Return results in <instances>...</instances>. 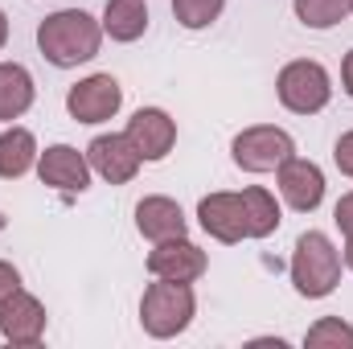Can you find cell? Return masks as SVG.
I'll return each instance as SVG.
<instances>
[{
  "label": "cell",
  "mask_w": 353,
  "mask_h": 349,
  "mask_svg": "<svg viewBox=\"0 0 353 349\" xmlns=\"http://www.w3.org/2000/svg\"><path fill=\"white\" fill-rule=\"evenodd\" d=\"M243 206H247V235L251 239H267L279 230V201L275 193H267L263 185L243 189Z\"/></svg>",
  "instance_id": "ac0fdd59"
},
{
  "label": "cell",
  "mask_w": 353,
  "mask_h": 349,
  "mask_svg": "<svg viewBox=\"0 0 353 349\" xmlns=\"http://www.w3.org/2000/svg\"><path fill=\"white\" fill-rule=\"evenodd\" d=\"M230 157L243 173H275L288 157H296V140L275 123H255L234 136Z\"/></svg>",
  "instance_id": "5b68a950"
},
{
  "label": "cell",
  "mask_w": 353,
  "mask_h": 349,
  "mask_svg": "<svg viewBox=\"0 0 353 349\" xmlns=\"http://www.w3.org/2000/svg\"><path fill=\"white\" fill-rule=\"evenodd\" d=\"M33 74L21 66V62H0V119H21L29 107H33Z\"/></svg>",
  "instance_id": "9a60e30c"
},
{
  "label": "cell",
  "mask_w": 353,
  "mask_h": 349,
  "mask_svg": "<svg viewBox=\"0 0 353 349\" xmlns=\"http://www.w3.org/2000/svg\"><path fill=\"white\" fill-rule=\"evenodd\" d=\"M37 165V140L29 128H4L0 132V177L17 181Z\"/></svg>",
  "instance_id": "e0dca14e"
},
{
  "label": "cell",
  "mask_w": 353,
  "mask_h": 349,
  "mask_svg": "<svg viewBox=\"0 0 353 349\" xmlns=\"http://www.w3.org/2000/svg\"><path fill=\"white\" fill-rule=\"evenodd\" d=\"M17 288H21V271H17L12 263L0 259V304H4V300H8V296L17 292Z\"/></svg>",
  "instance_id": "cb8c5ba5"
},
{
  "label": "cell",
  "mask_w": 353,
  "mask_h": 349,
  "mask_svg": "<svg viewBox=\"0 0 353 349\" xmlns=\"http://www.w3.org/2000/svg\"><path fill=\"white\" fill-rule=\"evenodd\" d=\"M193 312H197V296L189 283H176V279H157L144 288V300H140V325L148 337L157 341H169L176 333H185L193 325Z\"/></svg>",
  "instance_id": "3957f363"
},
{
  "label": "cell",
  "mask_w": 353,
  "mask_h": 349,
  "mask_svg": "<svg viewBox=\"0 0 353 349\" xmlns=\"http://www.w3.org/2000/svg\"><path fill=\"white\" fill-rule=\"evenodd\" d=\"M4 226H8V218H4V214H0V230H4Z\"/></svg>",
  "instance_id": "83f0119b"
},
{
  "label": "cell",
  "mask_w": 353,
  "mask_h": 349,
  "mask_svg": "<svg viewBox=\"0 0 353 349\" xmlns=\"http://www.w3.org/2000/svg\"><path fill=\"white\" fill-rule=\"evenodd\" d=\"M296 8V21L308 25V29H333L350 17L353 0H292Z\"/></svg>",
  "instance_id": "d6986e66"
},
{
  "label": "cell",
  "mask_w": 353,
  "mask_h": 349,
  "mask_svg": "<svg viewBox=\"0 0 353 349\" xmlns=\"http://www.w3.org/2000/svg\"><path fill=\"white\" fill-rule=\"evenodd\" d=\"M87 161L90 169L103 177L107 185H128L132 177L140 173V152L132 148V140L123 132H111V136H94L87 144Z\"/></svg>",
  "instance_id": "8fae6325"
},
{
  "label": "cell",
  "mask_w": 353,
  "mask_h": 349,
  "mask_svg": "<svg viewBox=\"0 0 353 349\" xmlns=\"http://www.w3.org/2000/svg\"><path fill=\"white\" fill-rule=\"evenodd\" d=\"M123 136L132 140V148L140 152V161H165L176 144V119L169 111H161V107H140L128 119Z\"/></svg>",
  "instance_id": "52a82bcc"
},
{
  "label": "cell",
  "mask_w": 353,
  "mask_h": 349,
  "mask_svg": "<svg viewBox=\"0 0 353 349\" xmlns=\"http://www.w3.org/2000/svg\"><path fill=\"white\" fill-rule=\"evenodd\" d=\"M341 263L353 271V239H345V251H341Z\"/></svg>",
  "instance_id": "484cf974"
},
{
  "label": "cell",
  "mask_w": 353,
  "mask_h": 349,
  "mask_svg": "<svg viewBox=\"0 0 353 349\" xmlns=\"http://www.w3.org/2000/svg\"><path fill=\"white\" fill-rule=\"evenodd\" d=\"M0 333H4V341H12V346H37V341L46 337V304H41L33 292L17 288V292L0 304Z\"/></svg>",
  "instance_id": "30bf717a"
},
{
  "label": "cell",
  "mask_w": 353,
  "mask_h": 349,
  "mask_svg": "<svg viewBox=\"0 0 353 349\" xmlns=\"http://www.w3.org/2000/svg\"><path fill=\"white\" fill-rule=\"evenodd\" d=\"M275 94L279 103L292 111V115H316L329 107L333 99V83H329V70L312 58H296L279 70L275 79Z\"/></svg>",
  "instance_id": "277c9868"
},
{
  "label": "cell",
  "mask_w": 353,
  "mask_h": 349,
  "mask_svg": "<svg viewBox=\"0 0 353 349\" xmlns=\"http://www.w3.org/2000/svg\"><path fill=\"white\" fill-rule=\"evenodd\" d=\"M123 107V87L111 74H90L66 90V111L74 123H107Z\"/></svg>",
  "instance_id": "8992f818"
},
{
  "label": "cell",
  "mask_w": 353,
  "mask_h": 349,
  "mask_svg": "<svg viewBox=\"0 0 353 349\" xmlns=\"http://www.w3.org/2000/svg\"><path fill=\"white\" fill-rule=\"evenodd\" d=\"M4 41H8V17H4V8H0V50H4Z\"/></svg>",
  "instance_id": "4316f807"
},
{
  "label": "cell",
  "mask_w": 353,
  "mask_h": 349,
  "mask_svg": "<svg viewBox=\"0 0 353 349\" xmlns=\"http://www.w3.org/2000/svg\"><path fill=\"white\" fill-rule=\"evenodd\" d=\"M333 161H337V169L353 181V132H345V136L333 144Z\"/></svg>",
  "instance_id": "7402d4cb"
},
{
  "label": "cell",
  "mask_w": 353,
  "mask_h": 349,
  "mask_svg": "<svg viewBox=\"0 0 353 349\" xmlns=\"http://www.w3.org/2000/svg\"><path fill=\"white\" fill-rule=\"evenodd\" d=\"M275 181H279L283 201L292 210H300V214H312L325 201V173H321V165H312L304 157H288L275 169Z\"/></svg>",
  "instance_id": "7c38bea8"
},
{
  "label": "cell",
  "mask_w": 353,
  "mask_h": 349,
  "mask_svg": "<svg viewBox=\"0 0 353 349\" xmlns=\"http://www.w3.org/2000/svg\"><path fill=\"white\" fill-rule=\"evenodd\" d=\"M205 251L197 247V243H189L185 235L181 239H165V243H157V251H148V271L157 275V279H176V283H193V279H201L205 275Z\"/></svg>",
  "instance_id": "4fadbf2b"
},
{
  "label": "cell",
  "mask_w": 353,
  "mask_h": 349,
  "mask_svg": "<svg viewBox=\"0 0 353 349\" xmlns=\"http://www.w3.org/2000/svg\"><path fill=\"white\" fill-rule=\"evenodd\" d=\"M333 222L341 226L345 239H353V189L350 193H341V201H337V210H333Z\"/></svg>",
  "instance_id": "603a6c76"
},
{
  "label": "cell",
  "mask_w": 353,
  "mask_h": 349,
  "mask_svg": "<svg viewBox=\"0 0 353 349\" xmlns=\"http://www.w3.org/2000/svg\"><path fill=\"white\" fill-rule=\"evenodd\" d=\"M197 222L218 243H243L247 235V206L243 193H205L197 201Z\"/></svg>",
  "instance_id": "9c48e42d"
},
{
  "label": "cell",
  "mask_w": 353,
  "mask_h": 349,
  "mask_svg": "<svg viewBox=\"0 0 353 349\" xmlns=\"http://www.w3.org/2000/svg\"><path fill=\"white\" fill-rule=\"evenodd\" d=\"M304 346H312V349H353V325H345L341 317H321L308 333H304Z\"/></svg>",
  "instance_id": "ffe728a7"
},
{
  "label": "cell",
  "mask_w": 353,
  "mask_h": 349,
  "mask_svg": "<svg viewBox=\"0 0 353 349\" xmlns=\"http://www.w3.org/2000/svg\"><path fill=\"white\" fill-rule=\"evenodd\" d=\"M37 177H41V185H50L58 193H87L90 161L87 152H79L70 144H50L46 152H37Z\"/></svg>",
  "instance_id": "ba28073f"
},
{
  "label": "cell",
  "mask_w": 353,
  "mask_h": 349,
  "mask_svg": "<svg viewBox=\"0 0 353 349\" xmlns=\"http://www.w3.org/2000/svg\"><path fill=\"white\" fill-rule=\"evenodd\" d=\"M341 83H345V94L353 99V50L345 54V62H341Z\"/></svg>",
  "instance_id": "d4e9b609"
},
{
  "label": "cell",
  "mask_w": 353,
  "mask_h": 349,
  "mask_svg": "<svg viewBox=\"0 0 353 349\" xmlns=\"http://www.w3.org/2000/svg\"><path fill=\"white\" fill-rule=\"evenodd\" d=\"M136 230L144 239H152V243H165V239H181L189 230V222H185V214H181V206L173 197L152 193V197H144L136 206Z\"/></svg>",
  "instance_id": "5bb4252c"
},
{
  "label": "cell",
  "mask_w": 353,
  "mask_h": 349,
  "mask_svg": "<svg viewBox=\"0 0 353 349\" xmlns=\"http://www.w3.org/2000/svg\"><path fill=\"white\" fill-rule=\"evenodd\" d=\"M292 288L308 300H325L341 283V251L325 230H304L292 251Z\"/></svg>",
  "instance_id": "7a4b0ae2"
},
{
  "label": "cell",
  "mask_w": 353,
  "mask_h": 349,
  "mask_svg": "<svg viewBox=\"0 0 353 349\" xmlns=\"http://www.w3.org/2000/svg\"><path fill=\"white\" fill-rule=\"evenodd\" d=\"M99 46H103V21H94L83 8H62L37 25V50L58 70L90 62L99 54Z\"/></svg>",
  "instance_id": "6da1fadb"
},
{
  "label": "cell",
  "mask_w": 353,
  "mask_h": 349,
  "mask_svg": "<svg viewBox=\"0 0 353 349\" xmlns=\"http://www.w3.org/2000/svg\"><path fill=\"white\" fill-rule=\"evenodd\" d=\"M350 12H353V8H350Z\"/></svg>",
  "instance_id": "f1b7e54d"
},
{
  "label": "cell",
  "mask_w": 353,
  "mask_h": 349,
  "mask_svg": "<svg viewBox=\"0 0 353 349\" xmlns=\"http://www.w3.org/2000/svg\"><path fill=\"white\" fill-rule=\"evenodd\" d=\"M148 29V4L144 0H107L103 8V33L111 41H136Z\"/></svg>",
  "instance_id": "2e32d148"
},
{
  "label": "cell",
  "mask_w": 353,
  "mask_h": 349,
  "mask_svg": "<svg viewBox=\"0 0 353 349\" xmlns=\"http://www.w3.org/2000/svg\"><path fill=\"white\" fill-rule=\"evenodd\" d=\"M226 0H173V17L185 29H210L222 17Z\"/></svg>",
  "instance_id": "44dd1931"
}]
</instances>
